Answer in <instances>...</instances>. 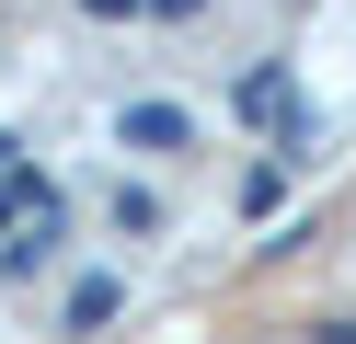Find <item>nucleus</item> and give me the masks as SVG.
Instances as JSON below:
<instances>
[{
    "label": "nucleus",
    "instance_id": "1",
    "mask_svg": "<svg viewBox=\"0 0 356 344\" xmlns=\"http://www.w3.org/2000/svg\"><path fill=\"white\" fill-rule=\"evenodd\" d=\"M115 138L172 161V149H195V115H184V104H127V115H115Z\"/></svg>",
    "mask_w": 356,
    "mask_h": 344
},
{
    "label": "nucleus",
    "instance_id": "2",
    "mask_svg": "<svg viewBox=\"0 0 356 344\" xmlns=\"http://www.w3.org/2000/svg\"><path fill=\"white\" fill-rule=\"evenodd\" d=\"M230 104H241V115H276V104H287V69H253V81H241Z\"/></svg>",
    "mask_w": 356,
    "mask_h": 344
},
{
    "label": "nucleus",
    "instance_id": "3",
    "mask_svg": "<svg viewBox=\"0 0 356 344\" xmlns=\"http://www.w3.org/2000/svg\"><path fill=\"white\" fill-rule=\"evenodd\" d=\"M81 12H92V23H127V12H138V0H81Z\"/></svg>",
    "mask_w": 356,
    "mask_h": 344
}]
</instances>
